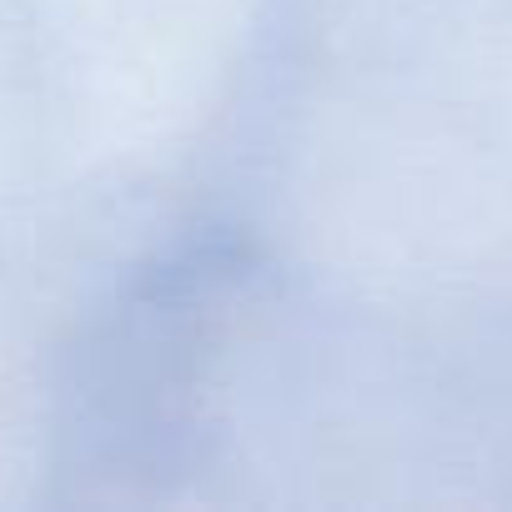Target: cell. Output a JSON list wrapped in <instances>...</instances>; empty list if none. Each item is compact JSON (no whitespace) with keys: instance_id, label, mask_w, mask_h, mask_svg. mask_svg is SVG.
<instances>
[{"instance_id":"cell-1","label":"cell","mask_w":512,"mask_h":512,"mask_svg":"<svg viewBox=\"0 0 512 512\" xmlns=\"http://www.w3.org/2000/svg\"><path fill=\"white\" fill-rule=\"evenodd\" d=\"M226 272L211 256L151 272L111 327L96 337L81 387L76 432L101 472H171L196 422V387L216 337Z\"/></svg>"}]
</instances>
